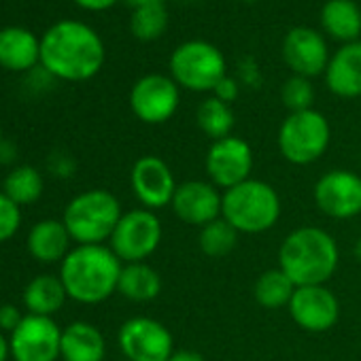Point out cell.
I'll list each match as a JSON object with an SVG mask.
<instances>
[{
	"label": "cell",
	"mask_w": 361,
	"mask_h": 361,
	"mask_svg": "<svg viewBox=\"0 0 361 361\" xmlns=\"http://www.w3.org/2000/svg\"><path fill=\"white\" fill-rule=\"evenodd\" d=\"M204 166L211 183L217 190L228 192L251 178V170H253L251 145L240 136H226L221 140H213Z\"/></svg>",
	"instance_id": "8fae6325"
},
{
	"label": "cell",
	"mask_w": 361,
	"mask_h": 361,
	"mask_svg": "<svg viewBox=\"0 0 361 361\" xmlns=\"http://www.w3.org/2000/svg\"><path fill=\"white\" fill-rule=\"evenodd\" d=\"M22 228V207L0 192V245L11 240Z\"/></svg>",
	"instance_id": "4dcf8cb0"
},
{
	"label": "cell",
	"mask_w": 361,
	"mask_h": 361,
	"mask_svg": "<svg viewBox=\"0 0 361 361\" xmlns=\"http://www.w3.org/2000/svg\"><path fill=\"white\" fill-rule=\"evenodd\" d=\"M340 262L334 236L321 228H298L285 236L279 249V268L295 287L325 285Z\"/></svg>",
	"instance_id": "3957f363"
},
{
	"label": "cell",
	"mask_w": 361,
	"mask_h": 361,
	"mask_svg": "<svg viewBox=\"0 0 361 361\" xmlns=\"http://www.w3.org/2000/svg\"><path fill=\"white\" fill-rule=\"evenodd\" d=\"M123 361H126V359H123Z\"/></svg>",
	"instance_id": "ab89813d"
},
{
	"label": "cell",
	"mask_w": 361,
	"mask_h": 361,
	"mask_svg": "<svg viewBox=\"0 0 361 361\" xmlns=\"http://www.w3.org/2000/svg\"><path fill=\"white\" fill-rule=\"evenodd\" d=\"M68 293L60 281V276L54 274H39L35 276L22 293V302L28 308V314H41V317H54L66 302Z\"/></svg>",
	"instance_id": "7402d4cb"
},
{
	"label": "cell",
	"mask_w": 361,
	"mask_h": 361,
	"mask_svg": "<svg viewBox=\"0 0 361 361\" xmlns=\"http://www.w3.org/2000/svg\"><path fill=\"white\" fill-rule=\"evenodd\" d=\"M317 209L331 219H353L361 215V176L353 170H329L314 185Z\"/></svg>",
	"instance_id": "4fadbf2b"
},
{
	"label": "cell",
	"mask_w": 361,
	"mask_h": 361,
	"mask_svg": "<svg viewBox=\"0 0 361 361\" xmlns=\"http://www.w3.org/2000/svg\"><path fill=\"white\" fill-rule=\"evenodd\" d=\"M104 355L106 342L96 325L87 321H75L62 329V361H104Z\"/></svg>",
	"instance_id": "d6986e66"
},
{
	"label": "cell",
	"mask_w": 361,
	"mask_h": 361,
	"mask_svg": "<svg viewBox=\"0 0 361 361\" xmlns=\"http://www.w3.org/2000/svg\"><path fill=\"white\" fill-rule=\"evenodd\" d=\"M221 217L238 234H264L272 230L281 217V198L266 180L249 178L224 192Z\"/></svg>",
	"instance_id": "277c9868"
},
{
	"label": "cell",
	"mask_w": 361,
	"mask_h": 361,
	"mask_svg": "<svg viewBox=\"0 0 361 361\" xmlns=\"http://www.w3.org/2000/svg\"><path fill=\"white\" fill-rule=\"evenodd\" d=\"M161 291V276L145 262L126 264L119 274L117 293L130 302H151Z\"/></svg>",
	"instance_id": "cb8c5ba5"
},
{
	"label": "cell",
	"mask_w": 361,
	"mask_h": 361,
	"mask_svg": "<svg viewBox=\"0 0 361 361\" xmlns=\"http://www.w3.org/2000/svg\"><path fill=\"white\" fill-rule=\"evenodd\" d=\"M121 259L104 245H77L64 257L60 281L71 300L79 304H100L119 285Z\"/></svg>",
	"instance_id": "7a4b0ae2"
},
{
	"label": "cell",
	"mask_w": 361,
	"mask_h": 361,
	"mask_svg": "<svg viewBox=\"0 0 361 361\" xmlns=\"http://www.w3.org/2000/svg\"><path fill=\"white\" fill-rule=\"evenodd\" d=\"M196 121H198V128L209 138L221 140L226 136H232V128H234L236 119H234V111L230 104L211 96L200 102V106L196 111Z\"/></svg>",
	"instance_id": "4316f807"
},
{
	"label": "cell",
	"mask_w": 361,
	"mask_h": 361,
	"mask_svg": "<svg viewBox=\"0 0 361 361\" xmlns=\"http://www.w3.org/2000/svg\"><path fill=\"white\" fill-rule=\"evenodd\" d=\"M170 77L190 92H213L226 77V58L209 41L180 43L170 56Z\"/></svg>",
	"instance_id": "52a82bcc"
},
{
	"label": "cell",
	"mask_w": 361,
	"mask_h": 361,
	"mask_svg": "<svg viewBox=\"0 0 361 361\" xmlns=\"http://www.w3.org/2000/svg\"><path fill=\"white\" fill-rule=\"evenodd\" d=\"M104 56L98 32L77 20L54 24L41 39V64L56 79L87 81L100 73Z\"/></svg>",
	"instance_id": "6da1fadb"
},
{
	"label": "cell",
	"mask_w": 361,
	"mask_h": 361,
	"mask_svg": "<svg viewBox=\"0 0 361 361\" xmlns=\"http://www.w3.org/2000/svg\"><path fill=\"white\" fill-rule=\"evenodd\" d=\"M71 234L60 219H43L32 226L28 234V251L41 264H56L64 262L71 253Z\"/></svg>",
	"instance_id": "44dd1931"
},
{
	"label": "cell",
	"mask_w": 361,
	"mask_h": 361,
	"mask_svg": "<svg viewBox=\"0 0 361 361\" xmlns=\"http://www.w3.org/2000/svg\"><path fill=\"white\" fill-rule=\"evenodd\" d=\"M293 291H295V285L281 268H270L264 274H259V279L255 281V287H253V295H255L257 304L268 310L289 306Z\"/></svg>",
	"instance_id": "484cf974"
},
{
	"label": "cell",
	"mask_w": 361,
	"mask_h": 361,
	"mask_svg": "<svg viewBox=\"0 0 361 361\" xmlns=\"http://www.w3.org/2000/svg\"><path fill=\"white\" fill-rule=\"evenodd\" d=\"M22 319H24V314L20 312L18 306H13V304H3V306H0V329H3V331L11 334L22 323Z\"/></svg>",
	"instance_id": "1f68e13d"
},
{
	"label": "cell",
	"mask_w": 361,
	"mask_h": 361,
	"mask_svg": "<svg viewBox=\"0 0 361 361\" xmlns=\"http://www.w3.org/2000/svg\"><path fill=\"white\" fill-rule=\"evenodd\" d=\"M221 204L224 194L207 180H185L180 183L172 198V211L174 215L196 228H204L207 224L221 217Z\"/></svg>",
	"instance_id": "2e32d148"
},
{
	"label": "cell",
	"mask_w": 361,
	"mask_h": 361,
	"mask_svg": "<svg viewBox=\"0 0 361 361\" xmlns=\"http://www.w3.org/2000/svg\"><path fill=\"white\" fill-rule=\"evenodd\" d=\"M321 26L331 39L344 45L355 43L361 35V9L353 0H327L321 9Z\"/></svg>",
	"instance_id": "603a6c76"
},
{
	"label": "cell",
	"mask_w": 361,
	"mask_h": 361,
	"mask_svg": "<svg viewBox=\"0 0 361 361\" xmlns=\"http://www.w3.org/2000/svg\"><path fill=\"white\" fill-rule=\"evenodd\" d=\"M130 185L142 209L159 211L172 204L176 180L170 166L157 155H142L134 161L130 172Z\"/></svg>",
	"instance_id": "5bb4252c"
},
{
	"label": "cell",
	"mask_w": 361,
	"mask_h": 361,
	"mask_svg": "<svg viewBox=\"0 0 361 361\" xmlns=\"http://www.w3.org/2000/svg\"><path fill=\"white\" fill-rule=\"evenodd\" d=\"M168 361H207L202 357V353L198 350H190V348H183V350H174L172 357Z\"/></svg>",
	"instance_id": "e575fe53"
},
{
	"label": "cell",
	"mask_w": 361,
	"mask_h": 361,
	"mask_svg": "<svg viewBox=\"0 0 361 361\" xmlns=\"http://www.w3.org/2000/svg\"><path fill=\"white\" fill-rule=\"evenodd\" d=\"M180 94L172 77L166 75H145L140 77L130 92L132 113L149 126L166 123L178 109Z\"/></svg>",
	"instance_id": "7c38bea8"
},
{
	"label": "cell",
	"mask_w": 361,
	"mask_h": 361,
	"mask_svg": "<svg viewBox=\"0 0 361 361\" xmlns=\"http://www.w3.org/2000/svg\"><path fill=\"white\" fill-rule=\"evenodd\" d=\"M161 236V221L155 211L134 209L121 215L109 247L121 264H138L157 251Z\"/></svg>",
	"instance_id": "ba28073f"
},
{
	"label": "cell",
	"mask_w": 361,
	"mask_h": 361,
	"mask_svg": "<svg viewBox=\"0 0 361 361\" xmlns=\"http://www.w3.org/2000/svg\"><path fill=\"white\" fill-rule=\"evenodd\" d=\"M121 215V204L111 192L87 190L66 204L62 221L77 245H104Z\"/></svg>",
	"instance_id": "5b68a950"
},
{
	"label": "cell",
	"mask_w": 361,
	"mask_h": 361,
	"mask_svg": "<svg viewBox=\"0 0 361 361\" xmlns=\"http://www.w3.org/2000/svg\"><path fill=\"white\" fill-rule=\"evenodd\" d=\"M75 3L87 11H106L117 3V0H75Z\"/></svg>",
	"instance_id": "836d02e7"
},
{
	"label": "cell",
	"mask_w": 361,
	"mask_h": 361,
	"mask_svg": "<svg viewBox=\"0 0 361 361\" xmlns=\"http://www.w3.org/2000/svg\"><path fill=\"white\" fill-rule=\"evenodd\" d=\"M41 62V41L22 26L0 30V66L7 71H30Z\"/></svg>",
	"instance_id": "ffe728a7"
},
{
	"label": "cell",
	"mask_w": 361,
	"mask_h": 361,
	"mask_svg": "<svg viewBox=\"0 0 361 361\" xmlns=\"http://www.w3.org/2000/svg\"><path fill=\"white\" fill-rule=\"evenodd\" d=\"M213 94H215V98H219L221 102L232 104V102L238 98V83H236V79H232V77L226 75V77L215 85Z\"/></svg>",
	"instance_id": "d6a6232c"
},
{
	"label": "cell",
	"mask_w": 361,
	"mask_h": 361,
	"mask_svg": "<svg viewBox=\"0 0 361 361\" xmlns=\"http://www.w3.org/2000/svg\"><path fill=\"white\" fill-rule=\"evenodd\" d=\"M11 357V346H9V340L3 336V331H0V361H7Z\"/></svg>",
	"instance_id": "d590c367"
},
{
	"label": "cell",
	"mask_w": 361,
	"mask_h": 361,
	"mask_svg": "<svg viewBox=\"0 0 361 361\" xmlns=\"http://www.w3.org/2000/svg\"><path fill=\"white\" fill-rule=\"evenodd\" d=\"M331 130L325 115L314 109L289 113L279 130V151L295 166H308L321 159L329 147Z\"/></svg>",
	"instance_id": "8992f818"
},
{
	"label": "cell",
	"mask_w": 361,
	"mask_h": 361,
	"mask_svg": "<svg viewBox=\"0 0 361 361\" xmlns=\"http://www.w3.org/2000/svg\"><path fill=\"white\" fill-rule=\"evenodd\" d=\"M126 5H130L132 9H140V7H147V5H159V3H166V0H123Z\"/></svg>",
	"instance_id": "8d00e7d4"
},
{
	"label": "cell",
	"mask_w": 361,
	"mask_h": 361,
	"mask_svg": "<svg viewBox=\"0 0 361 361\" xmlns=\"http://www.w3.org/2000/svg\"><path fill=\"white\" fill-rule=\"evenodd\" d=\"M283 58L285 64L293 71L298 77H319L325 73L329 64V51L325 45V39L306 26H295L285 35L283 41Z\"/></svg>",
	"instance_id": "e0dca14e"
},
{
	"label": "cell",
	"mask_w": 361,
	"mask_h": 361,
	"mask_svg": "<svg viewBox=\"0 0 361 361\" xmlns=\"http://www.w3.org/2000/svg\"><path fill=\"white\" fill-rule=\"evenodd\" d=\"M287 308L295 325L310 334H323L331 329L340 317V302L325 285L295 287Z\"/></svg>",
	"instance_id": "9a60e30c"
},
{
	"label": "cell",
	"mask_w": 361,
	"mask_h": 361,
	"mask_svg": "<svg viewBox=\"0 0 361 361\" xmlns=\"http://www.w3.org/2000/svg\"><path fill=\"white\" fill-rule=\"evenodd\" d=\"M0 145H3V128H0Z\"/></svg>",
	"instance_id": "74e56055"
},
{
	"label": "cell",
	"mask_w": 361,
	"mask_h": 361,
	"mask_svg": "<svg viewBox=\"0 0 361 361\" xmlns=\"http://www.w3.org/2000/svg\"><path fill=\"white\" fill-rule=\"evenodd\" d=\"M245 3H255V0H245Z\"/></svg>",
	"instance_id": "f35d334b"
},
{
	"label": "cell",
	"mask_w": 361,
	"mask_h": 361,
	"mask_svg": "<svg viewBox=\"0 0 361 361\" xmlns=\"http://www.w3.org/2000/svg\"><path fill=\"white\" fill-rule=\"evenodd\" d=\"M13 361H58L62 329L54 317L24 314L9 338Z\"/></svg>",
	"instance_id": "30bf717a"
},
{
	"label": "cell",
	"mask_w": 361,
	"mask_h": 361,
	"mask_svg": "<svg viewBox=\"0 0 361 361\" xmlns=\"http://www.w3.org/2000/svg\"><path fill=\"white\" fill-rule=\"evenodd\" d=\"M168 28V11L166 3L159 5H147L132 11L130 18V32L138 41H155L159 39Z\"/></svg>",
	"instance_id": "f1b7e54d"
},
{
	"label": "cell",
	"mask_w": 361,
	"mask_h": 361,
	"mask_svg": "<svg viewBox=\"0 0 361 361\" xmlns=\"http://www.w3.org/2000/svg\"><path fill=\"white\" fill-rule=\"evenodd\" d=\"M43 190H45L43 174L35 166H18L3 180V192L18 207L35 204L43 196Z\"/></svg>",
	"instance_id": "d4e9b609"
},
{
	"label": "cell",
	"mask_w": 361,
	"mask_h": 361,
	"mask_svg": "<svg viewBox=\"0 0 361 361\" xmlns=\"http://www.w3.org/2000/svg\"><path fill=\"white\" fill-rule=\"evenodd\" d=\"M238 243V232L224 219H215L211 224H207L204 228H200V236H198V245L200 251L207 257H226L234 251Z\"/></svg>",
	"instance_id": "83f0119b"
},
{
	"label": "cell",
	"mask_w": 361,
	"mask_h": 361,
	"mask_svg": "<svg viewBox=\"0 0 361 361\" xmlns=\"http://www.w3.org/2000/svg\"><path fill=\"white\" fill-rule=\"evenodd\" d=\"M126 361H168L174 353V340L168 327L151 317L128 319L117 334Z\"/></svg>",
	"instance_id": "9c48e42d"
},
{
	"label": "cell",
	"mask_w": 361,
	"mask_h": 361,
	"mask_svg": "<svg viewBox=\"0 0 361 361\" xmlns=\"http://www.w3.org/2000/svg\"><path fill=\"white\" fill-rule=\"evenodd\" d=\"M325 83L338 98L361 96V41L342 45L325 68Z\"/></svg>",
	"instance_id": "ac0fdd59"
},
{
	"label": "cell",
	"mask_w": 361,
	"mask_h": 361,
	"mask_svg": "<svg viewBox=\"0 0 361 361\" xmlns=\"http://www.w3.org/2000/svg\"><path fill=\"white\" fill-rule=\"evenodd\" d=\"M281 98H283V104L289 109V113L308 111V109H312V102H314V87H312L310 79L293 75L291 79H287L283 83Z\"/></svg>",
	"instance_id": "f546056e"
}]
</instances>
